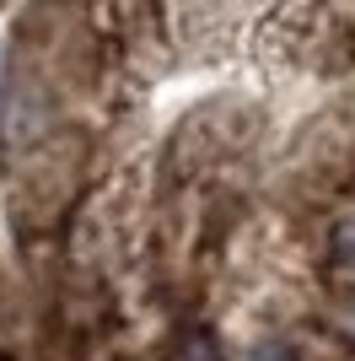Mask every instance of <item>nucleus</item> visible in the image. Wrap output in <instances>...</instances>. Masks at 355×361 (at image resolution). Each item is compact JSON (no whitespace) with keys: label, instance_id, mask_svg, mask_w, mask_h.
Returning <instances> with one entry per match:
<instances>
[{"label":"nucleus","instance_id":"3","mask_svg":"<svg viewBox=\"0 0 355 361\" xmlns=\"http://www.w3.org/2000/svg\"><path fill=\"white\" fill-rule=\"evenodd\" d=\"M350 324H355V302H350Z\"/></svg>","mask_w":355,"mask_h":361},{"label":"nucleus","instance_id":"1","mask_svg":"<svg viewBox=\"0 0 355 361\" xmlns=\"http://www.w3.org/2000/svg\"><path fill=\"white\" fill-rule=\"evenodd\" d=\"M328 254H334V264L340 270L355 275V216H344L340 226H334V238H328Z\"/></svg>","mask_w":355,"mask_h":361},{"label":"nucleus","instance_id":"2","mask_svg":"<svg viewBox=\"0 0 355 361\" xmlns=\"http://www.w3.org/2000/svg\"><path fill=\"white\" fill-rule=\"evenodd\" d=\"M178 361H226V356H221V345H216L210 334H194L189 345H183V356H178Z\"/></svg>","mask_w":355,"mask_h":361}]
</instances>
